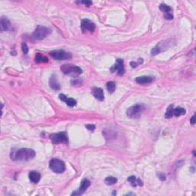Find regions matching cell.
<instances>
[{"label": "cell", "instance_id": "cell-1", "mask_svg": "<svg viewBox=\"0 0 196 196\" xmlns=\"http://www.w3.org/2000/svg\"><path fill=\"white\" fill-rule=\"evenodd\" d=\"M35 156V152L33 149L22 148L15 153L13 159L17 161H28Z\"/></svg>", "mask_w": 196, "mask_h": 196}, {"label": "cell", "instance_id": "cell-2", "mask_svg": "<svg viewBox=\"0 0 196 196\" xmlns=\"http://www.w3.org/2000/svg\"><path fill=\"white\" fill-rule=\"evenodd\" d=\"M60 71L66 75L71 76H78L82 74L83 71L81 68L76 65H71V64H65L62 65L60 68Z\"/></svg>", "mask_w": 196, "mask_h": 196}, {"label": "cell", "instance_id": "cell-3", "mask_svg": "<svg viewBox=\"0 0 196 196\" xmlns=\"http://www.w3.org/2000/svg\"><path fill=\"white\" fill-rule=\"evenodd\" d=\"M145 110V105L143 103H137L130 106L127 111V115L130 118H138L142 115Z\"/></svg>", "mask_w": 196, "mask_h": 196}, {"label": "cell", "instance_id": "cell-4", "mask_svg": "<svg viewBox=\"0 0 196 196\" xmlns=\"http://www.w3.org/2000/svg\"><path fill=\"white\" fill-rule=\"evenodd\" d=\"M49 167L55 173L60 174L65 170V164L58 159H52L49 162Z\"/></svg>", "mask_w": 196, "mask_h": 196}, {"label": "cell", "instance_id": "cell-5", "mask_svg": "<svg viewBox=\"0 0 196 196\" xmlns=\"http://www.w3.org/2000/svg\"><path fill=\"white\" fill-rule=\"evenodd\" d=\"M51 33V29H49L48 28H46L44 26H39L36 27L35 30L33 32L32 37L36 40H42L44 39L48 35Z\"/></svg>", "mask_w": 196, "mask_h": 196}, {"label": "cell", "instance_id": "cell-6", "mask_svg": "<svg viewBox=\"0 0 196 196\" xmlns=\"http://www.w3.org/2000/svg\"><path fill=\"white\" fill-rule=\"evenodd\" d=\"M49 137L54 144H59V143H65L66 144L68 143V137L65 132L53 133V134H51Z\"/></svg>", "mask_w": 196, "mask_h": 196}, {"label": "cell", "instance_id": "cell-7", "mask_svg": "<svg viewBox=\"0 0 196 196\" xmlns=\"http://www.w3.org/2000/svg\"><path fill=\"white\" fill-rule=\"evenodd\" d=\"M52 58L55 60H68L71 58V54L65 52L64 50H54L50 52Z\"/></svg>", "mask_w": 196, "mask_h": 196}, {"label": "cell", "instance_id": "cell-8", "mask_svg": "<svg viewBox=\"0 0 196 196\" xmlns=\"http://www.w3.org/2000/svg\"><path fill=\"white\" fill-rule=\"evenodd\" d=\"M170 43L171 42H170L169 40H165V41H160V42L158 43L156 46H155V47L152 49L151 54H152V55H158L159 53L164 52V51H165L169 47Z\"/></svg>", "mask_w": 196, "mask_h": 196}, {"label": "cell", "instance_id": "cell-9", "mask_svg": "<svg viewBox=\"0 0 196 196\" xmlns=\"http://www.w3.org/2000/svg\"><path fill=\"white\" fill-rule=\"evenodd\" d=\"M81 30H82V31L84 33L87 32V31L92 33L95 31V29H96V25H95V24L93 22H91L90 20L87 19H84L81 21Z\"/></svg>", "mask_w": 196, "mask_h": 196}, {"label": "cell", "instance_id": "cell-10", "mask_svg": "<svg viewBox=\"0 0 196 196\" xmlns=\"http://www.w3.org/2000/svg\"><path fill=\"white\" fill-rule=\"evenodd\" d=\"M116 64L111 68V72H117V74L119 75H123V74L125 73V69H124V63L123 60V59H117L116 60Z\"/></svg>", "mask_w": 196, "mask_h": 196}, {"label": "cell", "instance_id": "cell-11", "mask_svg": "<svg viewBox=\"0 0 196 196\" xmlns=\"http://www.w3.org/2000/svg\"><path fill=\"white\" fill-rule=\"evenodd\" d=\"M90 181H89L88 179H87V178H84V179H83L82 181H81V186H80L79 189H77V191H75L74 192H73L71 195H82V194L84 193V192H85L87 189H88V187H90Z\"/></svg>", "mask_w": 196, "mask_h": 196}, {"label": "cell", "instance_id": "cell-12", "mask_svg": "<svg viewBox=\"0 0 196 196\" xmlns=\"http://www.w3.org/2000/svg\"><path fill=\"white\" fill-rule=\"evenodd\" d=\"M0 28L2 31H11L12 29V26L10 21L6 17H2L0 20Z\"/></svg>", "mask_w": 196, "mask_h": 196}, {"label": "cell", "instance_id": "cell-13", "mask_svg": "<svg viewBox=\"0 0 196 196\" xmlns=\"http://www.w3.org/2000/svg\"><path fill=\"white\" fill-rule=\"evenodd\" d=\"M92 94L94 95L97 100L103 101L104 100V94H103V89L100 88V87H94L92 89Z\"/></svg>", "mask_w": 196, "mask_h": 196}, {"label": "cell", "instance_id": "cell-14", "mask_svg": "<svg viewBox=\"0 0 196 196\" xmlns=\"http://www.w3.org/2000/svg\"><path fill=\"white\" fill-rule=\"evenodd\" d=\"M136 83L140 84H147L149 83H152L153 81V78L149 76H141V77H138L135 79Z\"/></svg>", "mask_w": 196, "mask_h": 196}, {"label": "cell", "instance_id": "cell-15", "mask_svg": "<svg viewBox=\"0 0 196 196\" xmlns=\"http://www.w3.org/2000/svg\"><path fill=\"white\" fill-rule=\"evenodd\" d=\"M49 85L55 90H58L60 89V86L59 84L58 79H57V77L55 75H52L51 77L50 81H49Z\"/></svg>", "mask_w": 196, "mask_h": 196}, {"label": "cell", "instance_id": "cell-16", "mask_svg": "<svg viewBox=\"0 0 196 196\" xmlns=\"http://www.w3.org/2000/svg\"><path fill=\"white\" fill-rule=\"evenodd\" d=\"M28 177H29V179L31 182L35 183L36 184L41 179V174L36 171H31L28 174Z\"/></svg>", "mask_w": 196, "mask_h": 196}, {"label": "cell", "instance_id": "cell-17", "mask_svg": "<svg viewBox=\"0 0 196 196\" xmlns=\"http://www.w3.org/2000/svg\"><path fill=\"white\" fill-rule=\"evenodd\" d=\"M127 180H128V181L130 183V184H131V186H133V187H136V186H143V181L139 179V178H136V176H130Z\"/></svg>", "mask_w": 196, "mask_h": 196}, {"label": "cell", "instance_id": "cell-18", "mask_svg": "<svg viewBox=\"0 0 196 196\" xmlns=\"http://www.w3.org/2000/svg\"><path fill=\"white\" fill-rule=\"evenodd\" d=\"M35 60L36 63H47V62H48V58L41 55V54H37Z\"/></svg>", "mask_w": 196, "mask_h": 196}, {"label": "cell", "instance_id": "cell-19", "mask_svg": "<svg viewBox=\"0 0 196 196\" xmlns=\"http://www.w3.org/2000/svg\"><path fill=\"white\" fill-rule=\"evenodd\" d=\"M186 111L184 108H181V107H178L176 108V109L173 110V116L175 117H180L181 115H184L186 114Z\"/></svg>", "mask_w": 196, "mask_h": 196}, {"label": "cell", "instance_id": "cell-20", "mask_svg": "<svg viewBox=\"0 0 196 196\" xmlns=\"http://www.w3.org/2000/svg\"><path fill=\"white\" fill-rule=\"evenodd\" d=\"M117 182V178L114 176H108L107 178H106V179H105V183H106V185H108V186L114 185Z\"/></svg>", "mask_w": 196, "mask_h": 196}, {"label": "cell", "instance_id": "cell-21", "mask_svg": "<svg viewBox=\"0 0 196 196\" xmlns=\"http://www.w3.org/2000/svg\"><path fill=\"white\" fill-rule=\"evenodd\" d=\"M106 89H107L109 93H114L116 90V84L114 82H112V81L108 82L107 84H106Z\"/></svg>", "mask_w": 196, "mask_h": 196}, {"label": "cell", "instance_id": "cell-22", "mask_svg": "<svg viewBox=\"0 0 196 196\" xmlns=\"http://www.w3.org/2000/svg\"><path fill=\"white\" fill-rule=\"evenodd\" d=\"M173 110H174V106L173 104L170 105L168 108H167V111L165 114V118H171L173 116Z\"/></svg>", "mask_w": 196, "mask_h": 196}, {"label": "cell", "instance_id": "cell-23", "mask_svg": "<svg viewBox=\"0 0 196 196\" xmlns=\"http://www.w3.org/2000/svg\"><path fill=\"white\" fill-rule=\"evenodd\" d=\"M65 102L67 103V105H68V106H70V107H73V106H76V104H77V101L72 98H67Z\"/></svg>", "mask_w": 196, "mask_h": 196}, {"label": "cell", "instance_id": "cell-24", "mask_svg": "<svg viewBox=\"0 0 196 196\" xmlns=\"http://www.w3.org/2000/svg\"><path fill=\"white\" fill-rule=\"evenodd\" d=\"M159 9L161 11L164 12V13H169V12H172V9L170 6H169L168 5H165V4H161L159 6Z\"/></svg>", "mask_w": 196, "mask_h": 196}, {"label": "cell", "instance_id": "cell-25", "mask_svg": "<svg viewBox=\"0 0 196 196\" xmlns=\"http://www.w3.org/2000/svg\"><path fill=\"white\" fill-rule=\"evenodd\" d=\"M22 52H23V53L25 54V55L28 54V45H27V44L25 42H22Z\"/></svg>", "mask_w": 196, "mask_h": 196}, {"label": "cell", "instance_id": "cell-26", "mask_svg": "<svg viewBox=\"0 0 196 196\" xmlns=\"http://www.w3.org/2000/svg\"><path fill=\"white\" fill-rule=\"evenodd\" d=\"M164 18L167 20H173V15L171 12H169V13H165L164 14Z\"/></svg>", "mask_w": 196, "mask_h": 196}, {"label": "cell", "instance_id": "cell-27", "mask_svg": "<svg viewBox=\"0 0 196 196\" xmlns=\"http://www.w3.org/2000/svg\"><path fill=\"white\" fill-rule=\"evenodd\" d=\"M86 127L89 130H91V131H94L95 130V128H96V127L94 125H92V124H87V125H86Z\"/></svg>", "mask_w": 196, "mask_h": 196}, {"label": "cell", "instance_id": "cell-28", "mask_svg": "<svg viewBox=\"0 0 196 196\" xmlns=\"http://www.w3.org/2000/svg\"><path fill=\"white\" fill-rule=\"evenodd\" d=\"M77 3H82V4L86 5L87 6H90L92 4V2L90 1H82V2H77Z\"/></svg>", "mask_w": 196, "mask_h": 196}, {"label": "cell", "instance_id": "cell-29", "mask_svg": "<svg viewBox=\"0 0 196 196\" xmlns=\"http://www.w3.org/2000/svg\"><path fill=\"white\" fill-rule=\"evenodd\" d=\"M190 123L192 124V125H194V124L195 123V116H192V117L190 119Z\"/></svg>", "mask_w": 196, "mask_h": 196}, {"label": "cell", "instance_id": "cell-30", "mask_svg": "<svg viewBox=\"0 0 196 196\" xmlns=\"http://www.w3.org/2000/svg\"><path fill=\"white\" fill-rule=\"evenodd\" d=\"M159 178H160V179H162V180H165V176L164 174H162V173H160V174L159 175Z\"/></svg>", "mask_w": 196, "mask_h": 196}, {"label": "cell", "instance_id": "cell-31", "mask_svg": "<svg viewBox=\"0 0 196 196\" xmlns=\"http://www.w3.org/2000/svg\"><path fill=\"white\" fill-rule=\"evenodd\" d=\"M138 65H139V64L136 63V62H131V63H130V65H131V66L133 67V68H136V67Z\"/></svg>", "mask_w": 196, "mask_h": 196}, {"label": "cell", "instance_id": "cell-32", "mask_svg": "<svg viewBox=\"0 0 196 196\" xmlns=\"http://www.w3.org/2000/svg\"><path fill=\"white\" fill-rule=\"evenodd\" d=\"M135 195V194H133V193H127V195Z\"/></svg>", "mask_w": 196, "mask_h": 196}]
</instances>
